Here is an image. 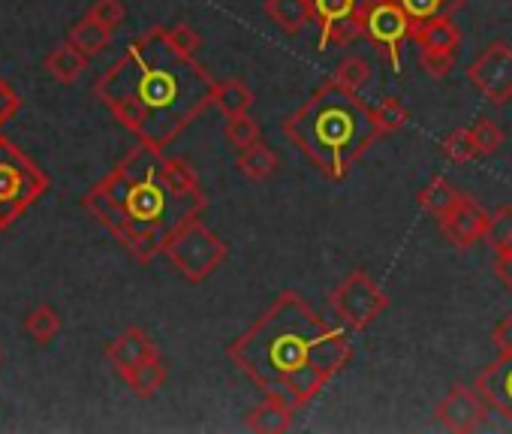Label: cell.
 <instances>
[{
	"label": "cell",
	"instance_id": "1",
	"mask_svg": "<svg viewBox=\"0 0 512 434\" xmlns=\"http://www.w3.org/2000/svg\"><path fill=\"white\" fill-rule=\"evenodd\" d=\"M217 79L151 28L97 79L94 94L142 145H172L211 103Z\"/></svg>",
	"mask_w": 512,
	"mask_h": 434
},
{
	"label": "cell",
	"instance_id": "2",
	"mask_svg": "<svg viewBox=\"0 0 512 434\" xmlns=\"http://www.w3.org/2000/svg\"><path fill=\"white\" fill-rule=\"evenodd\" d=\"M226 356L266 395L302 410L350 362L353 347L341 326H329L299 293L287 290L229 344Z\"/></svg>",
	"mask_w": 512,
	"mask_h": 434
},
{
	"label": "cell",
	"instance_id": "3",
	"mask_svg": "<svg viewBox=\"0 0 512 434\" xmlns=\"http://www.w3.org/2000/svg\"><path fill=\"white\" fill-rule=\"evenodd\" d=\"M82 205L139 263H151L184 224L205 211L208 199L184 160L139 142L85 193Z\"/></svg>",
	"mask_w": 512,
	"mask_h": 434
},
{
	"label": "cell",
	"instance_id": "4",
	"mask_svg": "<svg viewBox=\"0 0 512 434\" xmlns=\"http://www.w3.org/2000/svg\"><path fill=\"white\" fill-rule=\"evenodd\" d=\"M284 136L320 172L341 181L371 142L380 139V130L374 106L332 79L284 121Z\"/></svg>",
	"mask_w": 512,
	"mask_h": 434
},
{
	"label": "cell",
	"instance_id": "5",
	"mask_svg": "<svg viewBox=\"0 0 512 434\" xmlns=\"http://www.w3.org/2000/svg\"><path fill=\"white\" fill-rule=\"evenodd\" d=\"M46 190V172H40L10 139L0 136V230H10Z\"/></svg>",
	"mask_w": 512,
	"mask_h": 434
},
{
	"label": "cell",
	"instance_id": "6",
	"mask_svg": "<svg viewBox=\"0 0 512 434\" xmlns=\"http://www.w3.org/2000/svg\"><path fill=\"white\" fill-rule=\"evenodd\" d=\"M226 254V242L217 233H211L199 217L184 224L163 248V257L190 284H202L205 278H211L226 263Z\"/></svg>",
	"mask_w": 512,
	"mask_h": 434
},
{
	"label": "cell",
	"instance_id": "7",
	"mask_svg": "<svg viewBox=\"0 0 512 434\" xmlns=\"http://www.w3.org/2000/svg\"><path fill=\"white\" fill-rule=\"evenodd\" d=\"M329 305L347 329L359 332V329H368L389 308V296L374 284V278L356 269L335 287Z\"/></svg>",
	"mask_w": 512,
	"mask_h": 434
},
{
	"label": "cell",
	"instance_id": "8",
	"mask_svg": "<svg viewBox=\"0 0 512 434\" xmlns=\"http://www.w3.org/2000/svg\"><path fill=\"white\" fill-rule=\"evenodd\" d=\"M362 37H368L386 55L392 73L401 76L404 70L401 52H404V43L413 40V22L407 19V13L398 4H392V0H371L365 13V25H362Z\"/></svg>",
	"mask_w": 512,
	"mask_h": 434
},
{
	"label": "cell",
	"instance_id": "9",
	"mask_svg": "<svg viewBox=\"0 0 512 434\" xmlns=\"http://www.w3.org/2000/svg\"><path fill=\"white\" fill-rule=\"evenodd\" d=\"M467 79L479 97L491 106H503L512 100V46L497 40L485 46L467 67Z\"/></svg>",
	"mask_w": 512,
	"mask_h": 434
},
{
	"label": "cell",
	"instance_id": "10",
	"mask_svg": "<svg viewBox=\"0 0 512 434\" xmlns=\"http://www.w3.org/2000/svg\"><path fill=\"white\" fill-rule=\"evenodd\" d=\"M371 0H314V22L320 25V52L347 46L362 37Z\"/></svg>",
	"mask_w": 512,
	"mask_h": 434
},
{
	"label": "cell",
	"instance_id": "11",
	"mask_svg": "<svg viewBox=\"0 0 512 434\" xmlns=\"http://www.w3.org/2000/svg\"><path fill=\"white\" fill-rule=\"evenodd\" d=\"M488 401L479 395L476 386H452L449 395L434 407V416L443 428L449 431H458V434H470V431H479L485 425V416H488Z\"/></svg>",
	"mask_w": 512,
	"mask_h": 434
},
{
	"label": "cell",
	"instance_id": "12",
	"mask_svg": "<svg viewBox=\"0 0 512 434\" xmlns=\"http://www.w3.org/2000/svg\"><path fill=\"white\" fill-rule=\"evenodd\" d=\"M488 221H491V214H488L473 196H464V193H461V199L455 202V208H452L446 217H440L437 224H440V233L446 236L449 245L467 251V248L485 242Z\"/></svg>",
	"mask_w": 512,
	"mask_h": 434
},
{
	"label": "cell",
	"instance_id": "13",
	"mask_svg": "<svg viewBox=\"0 0 512 434\" xmlns=\"http://www.w3.org/2000/svg\"><path fill=\"white\" fill-rule=\"evenodd\" d=\"M473 386L479 389V395L488 401L494 413L512 422V353H503L494 365L479 371Z\"/></svg>",
	"mask_w": 512,
	"mask_h": 434
},
{
	"label": "cell",
	"instance_id": "14",
	"mask_svg": "<svg viewBox=\"0 0 512 434\" xmlns=\"http://www.w3.org/2000/svg\"><path fill=\"white\" fill-rule=\"evenodd\" d=\"M151 356H160V353H157V344H154V338H151L145 329H136V326L124 329V332L106 347V362H109L121 377H124L130 368H136L139 362L151 359Z\"/></svg>",
	"mask_w": 512,
	"mask_h": 434
},
{
	"label": "cell",
	"instance_id": "15",
	"mask_svg": "<svg viewBox=\"0 0 512 434\" xmlns=\"http://www.w3.org/2000/svg\"><path fill=\"white\" fill-rule=\"evenodd\" d=\"M293 416H296V407L290 401H284L278 395H266L263 404H256L247 413L244 425L256 434H284L293 428Z\"/></svg>",
	"mask_w": 512,
	"mask_h": 434
},
{
	"label": "cell",
	"instance_id": "16",
	"mask_svg": "<svg viewBox=\"0 0 512 434\" xmlns=\"http://www.w3.org/2000/svg\"><path fill=\"white\" fill-rule=\"evenodd\" d=\"M263 10L284 34H299L314 22V0H266Z\"/></svg>",
	"mask_w": 512,
	"mask_h": 434
},
{
	"label": "cell",
	"instance_id": "17",
	"mask_svg": "<svg viewBox=\"0 0 512 434\" xmlns=\"http://www.w3.org/2000/svg\"><path fill=\"white\" fill-rule=\"evenodd\" d=\"M413 40L419 49H437V52H455L461 46V31L452 22V16H440L431 22H422L413 28Z\"/></svg>",
	"mask_w": 512,
	"mask_h": 434
},
{
	"label": "cell",
	"instance_id": "18",
	"mask_svg": "<svg viewBox=\"0 0 512 434\" xmlns=\"http://www.w3.org/2000/svg\"><path fill=\"white\" fill-rule=\"evenodd\" d=\"M85 70H88V55L79 52L73 43H64V46H58V49H52V52L46 55V73H49L55 82H61V85L79 82V76H82Z\"/></svg>",
	"mask_w": 512,
	"mask_h": 434
},
{
	"label": "cell",
	"instance_id": "19",
	"mask_svg": "<svg viewBox=\"0 0 512 434\" xmlns=\"http://www.w3.org/2000/svg\"><path fill=\"white\" fill-rule=\"evenodd\" d=\"M238 172L247 178V181H266L275 175L278 169V154L263 142V139H256L253 145L241 148L238 151V160H235Z\"/></svg>",
	"mask_w": 512,
	"mask_h": 434
},
{
	"label": "cell",
	"instance_id": "20",
	"mask_svg": "<svg viewBox=\"0 0 512 434\" xmlns=\"http://www.w3.org/2000/svg\"><path fill=\"white\" fill-rule=\"evenodd\" d=\"M166 377H169V371H166L163 359H160V356H151V359L139 362L136 368H130V371L124 374V383H127L139 398H151V395H157V392L166 386Z\"/></svg>",
	"mask_w": 512,
	"mask_h": 434
},
{
	"label": "cell",
	"instance_id": "21",
	"mask_svg": "<svg viewBox=\"0 0 512 434\" xmlns=\"http://www.w3.org/2000/svg\"><path fill=\"white\" fill-rule=\"evenodd\" d=\"M461 199V193L443 178V175H434L422 190H419V208L425 211V214H431L434 221H440V217H446L452 208H455V202Z\"/></svg>",
	"mask_w": 512,
	"mask_h": 434
},
{
	"label": "cell",
	"instance_id": "22",
	"mask_svg": "<svg viewBox=\"0 0 512 434\" xmlns=\"http://www.w3.org/2000/svg\"><path fill=\"white\" fill-rule=\"evenodd\" d=\"M67 43H73L79 52H85V55L91 58V55L103 52V49L112 43V28H106V25H100L97 19L85 16L79 25H73V28H70Z\"/></svg>",
	"mask_w": 512,
	"mask_h": 434
},
{
	"label": "cell",
	"instance_id": "23",
	"mask_svg": "<svg viewBox=\"0 0 512 434\" xmlns=\"http://www.w3.org/2000/svg\"><path fill=\"white\" fill-rule=\"evenodd\" d=\"M214 106H217L226 118L244 115V112H250V106H253V91H250L241 79H223V82H217V88H214Z\"/></svg>",
	"mask_w": 512,
	"mask_h": 434
},
{
	"label": "cell",
	"instance_id": "24",
	"mask_svg": "<svg viewBox=\"0 0 512 434\" xmlns=\"http://www.w3.org/2000/svg\"><path fill=\"white\" fill-rule=\"evenodd\" d=\"M392 4H398L407 13V19L413 22V28H416L422 22L452 16L461 7V0H392Z\"/></svg>",
	"mask_w": 512,
	"mask_h": 434
},
{
	"label": "cell",
	"instance_id": "25",
	"mask_svg": "<svg viewBox=\"0 0 512 434\" xmlns=\"http://www.w3.org/2000/svg\"><path fill=\"white\" fill-rule=\"evenodd\" d=\"M440 151H443V157H446L449 163H455V166L482 160V154H479V148H476V139H473L470 127H458V130H452L449 136H443Z\"/></svg>",
	"mask_w": 512,
	"mask_h": 434
},
{
	"label": "cell",
	"instance_id": "26",
	"mask_svg": "<svg viewBox=\"0 0 512 434\" xmlns=\"http://www.w3.org/2000/svg\"><path fill=\"white\" fill-rule=\"evenodd\" d=\"M371 79H374V67H371L365 58H359V55L344 58V61H341V67L335 70V82H338V85H344L347 91L359 94V97L368 91Z\"/></svg>",
	"mask_w": 512,
	"mask_h": 434
},
{
	"label": "cell",
	"instance_id": "27",
	"mask_svg": "<svg viewBox=\"0 0 512 434\" xmlns=\"http://www.w3.org/2000/svg\"><path fill=\"white\" fill-rule=\"evenodd\" d=\"M61 326H64V320H61V314H58L52 305L34 308V311L28 314V320H25V332H28L37 344H49V341L61 332Z\"/></svg>",
	"mask_w": 512,
	"mask_h": 434
},
{
	"label": "cell",
	"instance_id": "28",
	"mask_svg": "<svg viewBox=\"0 0 512 434\" xmlns=\"http://www.w3.org/2000/svg\"><path fill=\"white\" fill-rule=\"evenodd\" d=\"M485 245L494 248V254L512 251V205H500L497 211H491Z\"/></svg>",
	"mask_w": 512,
	"mask_h": 434
},
{
	"label": "cell",
	"instance_id": "29",
	"mask_svg": "<svg viewBox=\"0 0 512 434\" xmlns=\"http://www.w3.org/2000/svg\"><path fill=\"white\" fill-rule=\"evenodd\" d=\"M374 118H377V130H380V136L398 133V130H404V124L410 121L407 106H404L398 97H383V100L374 106Z\"/></svg>",
	"mask_w": 512,
	"mask_h": 434
},
{
	"label": "cell",
	"instance_id": "30",
	"mask_svg": "<svg viewBox=\"0 0 512 434\" xmlns=\"http://www.w3.org/2000/svg\"><path fill=\"white\" fill-rule=\"evenodd\" d=\"M226 139L232 148H247L253 145L256 139H260V124H256V118H250L247 112L244 115H232L226 118Z\"/></svg>",
	"mask_w": 512,
	"mask_h": 434
},
{
	"label": "cell",
	"instance_id": "31",
	"mask_svg": "<svg viewBox=\"0 0 512 434\" xmlns=\"http://www.w3.org/2000/svg\"><path fill=\"white\" fill-rule=\"evenodd\" d=\"M470 133H473L476 148H479V154H482V157L497 154V151H500V145H503V130H500L491 118H476V121L470 124Z\"/></svg>",
	"mask_w": 512,
	"mask_h": 434
},
{
	"label": "cell",
	"instance_id": "32",
	"mask_svg": "<svg viewBox=\"0 0 512 434\" xmlns=\"http://www.w3.org/2000/svg\"><path fill=\"white\" fill-rule=\"evenodd\" d=\"M419 64L431 79H446L452 73L455 64V52H437V49H422L419 52Z\"/></svg>",
	"mask_w": 512,
	"mask_h": 434
},
{
	"label": "cell",
	"instance_id": "33",
	"mask_svg": "<svg viewBox=\"0 0 512 434\" xmlns=\"http://www.w3.org/2000/svg\"><path fill=\"white\" fill-rule=\"evenodd\" d=\"M88 16L97 19L100 25H106V28L115 31V28L127 19V7L121 4V0H94V7H91Z\"/></svg>",
	"mask_w": 512,
	"mask_h": 434
},
{
	"label": "cell",
	"instance_id": "34",
	"mask_svg": "<svg viewBox=\"0 0 512 434\" xmlns=\"http://www.w3.org/2000/svg\"><path fill=\"white\" fill-rule=\"evenodd\" d=\"M166 34H169V43H172L181 55L196 58V52H199V46H202V37H199L190 25H172V28H166Z\"/></svg>",
	"mask_w": 512,
	"mask_h": 434
},
{
	"label": "cell",
	"instance_id": "35",
	"mask_svg": "<svg viewBox=\"0 0 512 434\" xmlns=\"http://www.w3.org/2000/svg\"><path fill=\"white\" fill-rule=\"evenodd\" d=\"M491 341H494V347H497V353L503 356V353H512V311L509 314H503L497 323H494V329H491Z\"/></svg>",
	"mask_w": 512,
	"mask_h": 434
},
{
	"label": "cell",
	"instance_id": "36",
	"mask_svg": "<svg viewBox=\"0 0 512 434\" xmlns=\"http://www.w3.org/2000/svg\"><path fill=\"white\" fill-rule=\"evenodd\" d=\"M19 106H22V97L4 79H0V127H4L19 112Z\"/></svg>",
	"mask_w": 512,
	"mask_h": 434
},
{
	"label": "cell",
	"instance_id": "37",
	"mask_svg": "<svg viewBox=\"0 0 512 434\" xmlns=\"http://www.w3.org/2000/svg\"><path fill=\"white\" fill-rule=\"evenodd\" d=\"M494 275L497 281L512 293V251H500L497 260H494Z\"/></svg>",
	"mask_w": 512,
	"mask_h": 434
}]
</instances>
